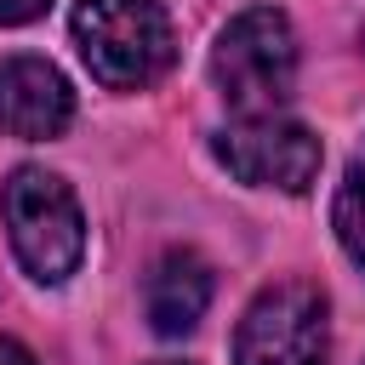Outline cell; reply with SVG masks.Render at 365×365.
<instances>
[{"label":"cell","mask_w":365,"mask_h":365,"mask_svg":"<svg viewBox=\"0 0 365 365\" xmlns=\"http://www.w3.org/2000/svg\"><path fill=\"white\" fill-rule=\"evenodd\" d=\"M0 365H34V354H29L17 336H0Z\"/></svg>","instance_id":"cell-10"},{"label":"cell","mask_w":365,"mask_h":365,"mask_svg":"<svg viewBox=\"0 0 365 365\" xmlns=\"http://www.w3.org/2000/svg\"><path fill=\"white\" fill-rule=\"evenodd\" d=\"M331 228L348 251V262L365 274V143L359 154L348 160V177L336 182V200H331Z\"/></svg>","instance_id":"cell-8"},{"label":"cell","mask_w":365,"mask_h":365,"mask_svg":"<svg viewBox=\"0 0 365 365\" xmlns=\"http://www.w3.org/2000/svg\"><path fill=\"white\" fill-rule=\"evenodd\" d=\"M154 365H188V359H154Z\"/></svg>","instance_id":"cell-11"},{"label":"cell","mask_w":365,"mask_h":365,"mask_svg":"<svg viewBox=\"0 0 365 365\" xmlns=\"http://www.w3.org/2000/svg\"><path fill=\"white\" fill-rule=\"evenodd\" d=\"M211 154L228 177H240L251 188H279V194H302L325 160L319 137L285 114H234L211 137Z\"/></svg>","instance_id":"cell-5"},{"label":"cell","mask_w":365,"mask_h":365,"mask_svg":"<svg viewBox=\"0 0 365 365\" xmlns=\"http://www.w3.org/2000/svg\"><path fill=\"white\" fill-rule=\"evenodd\" d=\"M234 365H331V302L314 279H274L234 331Z\"/></svg>","instance_id":"cell-4"},{"label":"cell","mask_w":365,"mask_h":365,"mask_svg":"<svg viewBox=\"0 0 365 365\" xmlns=\"http://www.w3.org/2000/svg\"><path fill=\"white\" fill-rule=\"evenodd\" d=\"M211 291H217L211 262L200 251H188V245H171V251H160V262L143 279V314H148V325L160 336H188L205 319Z\"/></svg>","instance_id":"cell-7"},{"label":"cell","mask_w":365,"mask_h":365,"mask_svg":"<svg viewBox=\"0 0 365 365\" xmlns=\"http://www.w3.org/2000/svg\"><path fill=\"white\" fill-rule=\"evenodd\" d=\"M68 29L91 80L108 91H143L177 57V34L160 0H80Z\"/></svg>","instance_id":"cell-1"},{"label":"cell","mask_w":365,"mask_h":365,"mask_svg":"<svg viewBox=\"0 0 365 365\" xmlns=\"http://www.w3.org/2000/svg\"><path fill=\"white\" fill-rule=\"evenodd\" d=\"M211 80L234 114H279L297 86V34L279 6L240 11L211 46Z\"/></svg>","instance_id":"cell-3"},{"label":"cell","mask_w":365,"mask_h":365,"mask_svg":"<svg viewBox=\"0 0 365 365\" xmlns=\"http://www.w3.org/2000/svg\"><path fill=\"white\" fill-rule=\"evenodd\" d=\"M0 217L29 279L63 285L86 257V217L74 188L46 165H17L0 188Z\"/></svg>","instance_id":"cell-2"},{"label":"cell","mask_w":365,"mask_h":365,"mask_svg":"<svg viewBox=\"0 0 365 365\" xmlns=\"http://www.w3.org/2000/svg\"><path fill=\"white\" fill-rule=\"evenodd\" d=\"M51 0H0V29H17V23H34Z\"/></svg>","instance_id":"cell-9"},{"label":"cell","mask_w":365,"mask_h":365,"mask_svg":"<svg viewBox=\"0 0 365 365\" xmlns=\"http://www.w3.org/2000/svg\"><path fill=\"white\" fill-rule=\"evenodd\" d=\"M68 120H74V91L57 63L29 57V51L0 63V131L6 137L46 143V137H63Z\"/></svg>","instance_id":"cell-6"}]
</instances>
